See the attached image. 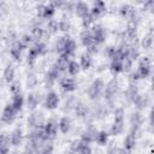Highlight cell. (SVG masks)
<instances>
[{"label":"cell","instance_id":"obj_1","mask_svg":"<svg viewBox=\"0 0 154 154\" xmlns=\"http://www.w3.org/2000/svg\"><path fill=\"white\" fill-rule=\"evenodd\" d=\"M47 51H48V48H47V46H46L45 42H41V41H40V42H35V43L30 47V49H29V52H28V55H26V61H28V64H29L30 66H34L36 59H37L38 57H41V55H45V54L47 53Z\"/></svg>","mask_w":154,"mask_h":154},{"label":"cell","instance_id":"obj_2","mask_svg":"<svg viewBox=\"0 0 154 154\" xmlns=\"http://www.w3.org/2000/svg\"><path fill=\"white\" fill-rule=\"evenodd\" d=\"M105 82L101 79V78H96L93 81V83L89 85V89H88V96L90 100H97L102 94H103V90H105Z\"/></svg>","mask_w":154,"mask_h":154},{"label":"cell","instance_id":"obj_3","mask_svg":"<svg viewBox=\"0 0 154 154\" xmlns=\"http://www.w3.org/2000/svg\"><path fill=\"white\" fill-rule=\"evenodd\" d=\"M118 93H119V83L114 77L106 84L105 90H103V97L107 102L111 103V102H113V100L116 99Z\"/></svg>","mask_w":154,"mask_h":154},{"label":"cell","instance_id":"obj_4","mask_svg":"<svg viewBox=\"0 0 154 154\" xmlns=\"http://www.w3.org/2000/svg\"><path fill=\"white\" fill-rule=\"evenodd\" d=\"M152 65H150V60L148 57H143L138 60V66H137V73L140 76V78H147L150 75L152 71Z\"/></svg>","mask_w":154,"mask_h":154},{"label":"cell","instance_id":"obj_5","mask_svg":"<svg viewBox=\"0 0 154 154\" xmlns=\"http://www.w3.org/2000/svg\"><path fill=\"white\" fill-rule=\"evenodd\" d=\"M46 124L45 122V118L42 116V113L40 112H32L29 118H28V126L31 128L32 130L34 129H40V128H43Z\"/></svg>","mask_w":154,"mask_h":154},{"label":"cell","instance_id":"obj_6","mask_svg":"<svg viewBox=\"0 0 154 154\" xmlns=\"http://www.w3.org/2000/svg\"><path fill=\"white\" fill-rule=\"evenodd\" d=\"M60 70L55 66V64H53L52 66H51V69L48 70V72L46 73V76H45V84H46V87H48V88H52V85L58 81V78L60 77Z\"/></svg>","mask_w":154,"mask_h":154},{"label":"cell","instance_id":"obj_7","mask_svg":"<svg viewBox=\"0 0 154 154\" xmlns=\"http://www.w3.org/2000/svg\"><path fill=\"white\" fill-rule=\"evenodd\" d=\"M16 116H17V111L13 108V106L11 103H7L4 109H2V114H1V122L4 124H12L16 119Z\"/></svg>","mask_w":154,"mask_h":154},{"label":"cell","instance_id":"obj_8","mask_svg":"<svg viewBox=\"0 0 154 154\" xmlns=\"http://www.w3.org/2000/svg\"><path fill=\"white\" fill-rule=\"evenodd\" d=\"M97 132H99V131L96 130V128H95L94 125H89V126H87V128L82 131V134H81V140H82L84 143L90 144V143L95 142Z\"/></svg>","mask_w":154,"mask_h":154},{"label":"cell","instance_id":"obj_9","mask_svg":"<svg viewBox=\"0 0 154 154\" xmlns=\"http://www.w3.org/2000/svg\"><path fill=\"white\" fill-rule=\"evenodd\" d=\"M58 129H59L58 123H57V122H54L53 119H51V120L46 122V124H45V126H43V131H45L46 137H47V140H48V141H52V140H54V138L57 137Z\"/></svg>","mask_w":154,"mask_h":154},{"label":"cell","instance_id":"obj_10","mask_svg":"<svg viewBox=\"0 0 154 154\" xmlns=\"http://www.w3.org/2000/svg\"><path fill=\"white\" fill-rule=\"evenodd\" d=\"M91 32H93V35H94L95 43H96L97 46L105 42L107 34H106L105 28H103L101 24H94V26L91 28Z\"/></svg>","mask_w":154,"mask_h":154},{"label":"cell","instance_id":"obj_11","mask_svg":"<svg viewBox=\"0 0 154 154\" xmlns=\"http://www.w3.org/2000/svg\"><path fill=\"white\" fill-rule=\"evenodd\" d=\"M25 49V47L22 45L19 40H16L12 42L11 48H10V55L14 61H19L22 58V52Z\"/></svg>","mask_w":154,"mask_h":154},{"label":"cell","instance_id":"obj_12","mask_svg":"<svg viewBox=\"0 0 154 154\" xmlns=\"http://www.w3.org/2000/svg\"><path fill=\"white\" fill-rule=\"evenodd\" d=\"M79 40H81V43L88 49L90 48L91 46L96 45L95 43V40H94V35L91 32V29H84L81 35H79Z\"/></svg>","mask_w":154,"mask_h":154},{"label":"cell","instance_id":"obj_13","mask_svg":"<svg viewBox=\"0 0 154 154\" xmlns=\"http://www.w3.org/2000/svg\"><path fill=\"white\" fill-rule=\"evenodd\" d=\"M124 35H125V40L128 42H130V43L135 42L136 38H137V23L129 20V24L125 29Z\"/></svg>","mask_w":154,"mask_h":154},{"label":"cell","instance_id":"obj_14","mask_svg":"<svg viewBox=\"0 0 154 154\" xmlns=\"http://www.w3.org/2000/svg\"><path fill=\"white\" fill-rule=\"evenodd\" d=\"M60 88L65 93H72L77 88V83L72 77H64L60 79Z\"/></svg>","mask_w":154,"mask_h":154},{"label":"cell","instance_id":"obj_15","mask_svg":"<svg viewBox=\"0 0 154 154\" xmlns=\"http://www.w3.org/2000/svg\"><path fill=\"white\" fill-rule=\"evenodd\" d=\"M59 106V96L55 91H49L45 99V107L47 109H55Z\"/></svg>","mask_w":154,"mask_h":154},{"label":"cell","instance_id":"obj_16","mask_svg":"<svg viewBox=\"0 0 154 154\" xmlns=\"http://www.w3.org/2000/svg\"><path fill=\"white\" fill-rule=\"evenodd\" d=\"M73 10H75V13L79 17V18H84L87 14L90 13V7L87 2L84 1H78L73 5Z\"/></svg>","mask_w":154,"mask_h":154},{"label":"cell","instance_id":"obj_17","mask_svg":"<svg viewBox=\"0 0 154 154\" xmlns=\"http://www.w3.org/2000/svg\"><path fill=\"white\" fill-rule=\"evenodd\" d=\"M10 141H11V146H13V147H19L22 144V142H23V130L19 126L12 130V132L10 135Z\"/></svg>","mask_w":154,"mask_h":154},{"label":"cell","instance_id":"obj_18","mask_svg":"<svg viewBox=\"0 0 154 154\" xmlns=\"http://www.w3.org/2000/svg\"><path fill=\"white\" fill-rule=\"evenodd\" d=\"M105 11H106V4L103 1H94L93 2V6L90 8V13L95 19L99 18Z\"/></svg>","mask_w":154,"mask_h":154},{"label":"cell","instance_id":"obj_19","mask_svg":"<svg viewBox=\"0 0 154 154\" xmlns=\"http://www.w3.org/2000/svg\"><path fill=\"white\" fill-rule=\"evenodd\" d=\"M70 57H67V55H65V54H60L59 57H58V59L55 60V66L60 70V72H65V71H67V69H69V65H70Z\"/></svg>","mask_w":154,"mask_h":154},{"label":"cell","instance_id":"obj_20","mask_svg":"<svg viewBox=\"0 0 154 154\" xmlns=\"http://www.w3.org/2000/svg\"><path fill=\"white\" fill-rule=\"evenodd\" d=\"M55 10L57 6L54 5V2H48V4H43V11H42V19H52L53 16L55 14Z\"/></svg>","mask_w":154,"mask_h":154},{"label":"cell","instance_id":"obj_21","mask_svg":"<svg viewBox=\"0 0 154 154\" xmlns=\"http://www.w3.org/2000/svg\"><path fill=\"white\" fill-rule=\"evenodd\" d=\"M91 64H93V57H91V54H89L88 52L82 53L81 57H79V65H81V69H82V70H88V69H90Z\"/></svg>","mask_w":154,"mask_h":154},{"label":"cell","instance_id":"obj_22","mask_svg":"<svg viewBox=\"0 0 154 154\" xmlns=\"http://www.w3.org/2000/svg\"><path fill=\"white\" fill-rule=\"evenodd\" d=\"M69 38L67 35H63V36H59L55 42H54V49L55 52L60 55V54H64V51H65V43H66V40Z\"/></svg>","mask_w":154,"mask_h":154},{"label":"cell","instance_id":"obj_23","mask_svg":"<svg viewBox=\"0 0 154 154\" xmlns=\"http://www.w3.org/2000/svg\"><path fill=\"white\" fill-rule=\"evenodd\" d=\"M109 70L113 76H117L123 72V60L122 59H113L109 64Z\"/></svg>","mask_w":154,"mask_h":154},{"label":"cell","instance_id":"obj_24","mask_svg":"<svg viewBox=\"0 0 154 154\" xmlns=\"http://www.w3.org/2000/svg\"><path fill=\"white\" fill-rule=\"evenodd\" d=\"M58 126H59V130L61 134H67L71 129V119L67 117V116H64L59 119V123H58Z\"/></svg>","mask_w":154,"mask_h":154},{"label":"cell","instance_id":"obj_25","mask_svg":"<svg viewBox=\"0 0 154 154\" xmlns=\"http://www.w3.org/2000/svg\"><path fill=\"white\" fill-rule=\"evenodd\" d=\"M76 49H77L76 41L72 40V38L69 36V38L66 40V43H65V51H64V54L67 55V57H72V55L76 53Z\"/></svg>","mask_w":154,"mask_h":154},{"label":"cell","instance_id":"obj_26","mask_svg":"<svg viewBox=\"0 0 154 154\" xmlns=\"http://www.w3.org/2000/svg\"><path fill=\"white\" fill-rule=\"evenodd\" d=\"M136 141H137V137L129 132V134L125 136V138H124V142H123L124 146H123V147H124L125 149L132 152V149H135V147H136Z\"/></svg>","mask_w":154,"mask_h":154},{"label":"cell","instance_id":"obj_27","mask_svg":"<svg viewBox=\"0 0 154 154\" xmlns=\"http://www.w3.org/2000/svg\"><path fill=\"white\" fill-rule=\"evenodd\" d=\"M10 135L7 136V134H2L1 135V141H0V154H8L10 153Z\"/></svg>","mask_w":154,"mask_h":154},{"label":"cell","instance_id":"obj_28","mask_svg":"<svg viewBox=\"0 0 154 154\" xmlns=\"http://www.w3.org/2000/svg\"><path fill=\"white\" fill-rule=\"evenodd\" d=\"M26 103H28V108L34 111L36 109V107L38 106L40 103V97L36 93H29L28 97H26Z\"/></svg>","mask_w":154,"mask_h":154},{"label":"cell","instance_id":"obj_29","mask_svg":"<svg viewBox=\"0 0 154 154\" xmlns=\"http://www.w3.org/2000/svg\"><path fill=\"white\" fill-rule=\"evenodd\" d=\"M11 105L13 106V108H14L17 112L22 111V108H23V105H24V97H23L22 93L12 95V101H11Z\"/></svg>","mask_w":154,"mask_h":154},{"label":"cell","instance_id":"obj_30","mask_svg":"<svg viewBox=\"0 0 154 154\" xmlns=\"http://www.w3.org/2000/svg\"><path fill=\"white\" fill-rule=\"evenodd\" d=\"M73 111H75V113H76V116H77L78 118H85V117L88 116V112H89L87 105L83 103V102H81V101H78V102L76 103Z\"/></svg>","mask_w":154,"mask_h":154},{"label":"cell","instance_id":"obj_31","mask_svg":"<svg viewBox=\"0 0 154 154\" xmlns=\"http://www.w3.org/2000/svg\"><path fill=\"white\" fill-rule=\"evenodd\" d=\"M123 131H124V122L113 120V123H112V125H111V129H109V134H111L112 136H118V135H120Z\"/></svg>","mask_w":154,"mask_h":154},{"label":"cell","instance_id":"obj_32","mask_svg":"<svg viewBox=\"0 0 154 154\" xmlns=\"http://www.w3.org/2000/svg\"><path fill=\"white\" fill-rule=\"evenodd\" d=\"M153 41H154V35H153L152 32H148V34H146V35L141 38L140 46H141V48H143V49H149V48L152 47V45H153Z\"/></svg>","mask_w":154,"mask_h":154},{"label":"cell","instance_id":"obj_33","mask_svg":"<svg viewBox=\"0 0 154 154\" xmlns=\"http://www.w3.org/2000/svg\"><path fill=\"white\" fill-rule=\"evenodd\" d=\"M4 79L8 84L14 82V67L12 65H7L5 67V70H4Z\"/></svg>","mask_w":154,"mask_h":154},{"label":"cell","instance_id":"obj_34","mask_svg":"<svg viewBox=\"0 0 154 154\" xmlns=\"http://www.w3.org/2000/svg\"><path fill=\"white\" fill-rule=\"evenodd\" d=\"M95 142L99 146H107L108 144V132L105 130H100L96 135V140Z\"/></svg>","mask_w":154,"mask_h":154},{"label":"cell","instance_id":"obj_35","mask_svg":"<svg viewBox=\"0 0 154 154\" xmlns=\"http://www.w3.org/2000/svg\"><path fill=\"white\" fill-rule=\"evenodd\" d=\"M129 52H130V58L132 60H137L140 57V46L137 43V41L132 42L129 45Z\"/></svg>","mask_w":154,"mask_h":154},{"label":"cell","instance_id":"obj_36","mask_svg":"<svg viewBox=\"0 0 154 154\" xmlns=\"http://www.w3.org/2000/svg\"><path fill=\"white\" fill-rule=\"evenodd\" d=\"M30 35H31V37H32V40H34L35 42H40L41 38H42L43 35H45V30H43L41 26H34Z\"/></svg>","mask_w":154,"mask_h":154},{"label":"cell","instance_id":"obj_37","mask_svg":"<svg viewBox=\"0 0 154 154\" xmlns=\"http://www.w3.org/2000/svg\"><path fill=\"white\" fill-rule=\"evenodd\" d=\"M132 103H134L138 109H142V108H144V107L147 106V103H148V99H147L146 96H143V95L138 94V95L134 99Z\"/></svg>","mask_w":154,"mask_h":154},{"label":"cell","instance_id":"obj_38","mask_svg":"<svg viewBox=\"0 0 154 154\" xmlns=\"http://www.w3.org/2000/svg\"><path fill=\"white\" fill-rule=\"evenodd\" d=\"M142 122H143V118H142V116H141L140 112H135V113L131 114V117H130V124H131V126L141 128Z\"/></svg>","mask_w":154,"mask_h":154},{"label":"cell","instance_id":"obj_39","mask_svg":"<svg viewBox=\"0 0 154 154\" xmlns=\"http://www.w3.org/2000/svg\"><path fill=\"white\" fill-rule=\"evenodd\" d=\"M81 70H82V69H81L79 63H77V61H75V60H71V61H70V65H69V69H67V72H69L70 76H76V75H78V72H79Z\"/></svg>","mask_w":154,"mask_h":154},{"label":"cell","instance_id":"obj_40","mask_svg":"<svg viewBox=\"0 0 154 154\" xmlns=\"http://www.w3.org/2000/svg\"><path fill=\"white\" fill-rule=\"evenodd\" d=\"M140 93H138V89H137V87L134 84V83H131L130 85H129V88H128V91H126V95H128V99L132 102L134 101V99Z\"/></svg>","mask_w":154,"mask_h":154},{"label":"cell","instance_id":"obj_41","mask_svg":"<svg viewBox=\"0 0 154 154\" xmlns=\"http://www.w3.org/2000/svg\"><path fill=\"white\" fill-rule=\"evenodd\" d=\"M93 111H94V116H95L96 118H103V117L108 113V111L106 109V107H105L103 105H100V103H99L97 106H95Z\"/></svg>","mask_w":154,"mask_h":154},{"label":"cell","instance_id":"obj_42","mask_svg":"<svg viewBox=\"0 0 154 154\" xmlns=\"http://www.w3.org/2000/svg\"><path fill=\"white\" fill-rule=\"evenodd\" d=\"M94 22H95V18L91 16V13H89L84 18H82V25H83L84 29H89L90 26L93 28L94 26Z\"/></svg>","mask_w":154,"mask_h":154},{"label":"cell","instance_id":"obj_43","mask_svg":"<svg viewBox=\"0 0 154 154\" xmlns=\"http://www.w3.org/2000/svg\"><path fill=\"white\" fill-rule=\"evenodd\" d=\"M83 144H84V142H83L81 138H75V140H72L71 143H70V150H72V152H75V153H78Z\"/></svg>","mask_w":154,"mask_h":154},{"label":"cell","instance_id":"obj_44","mask_svg":"<svg viewBox=\"0 0 154 154\" xmlns=\"http://www.w3.org/2000/svg\"><path fill=\"white\" fill-rule=\"evenodd\" d=\"M71 28V23L67 18H63L59 20V31H63V32H67Z\"/></svg>","mask_w":154,"mask_h":154},{"label":"cell","instance_id":"obj_45","mask_svg":"<svg viewBox=\"0 0 154 154\" xmlns=\"http://www.w3.org/2000/svg\"><path fill=\"white\" fill-rule=\"evenodd\" d=\"M47 29L51 34H55L59 31V22L55 20V19H51L48 20V24H47Z\"/></svg>","mask_w":154,"mask_h":154},{"label":"cell","instance_id":"obj_46","mask_svg":"<svg viewBox=\"0 0 154 154\" xmlns=\"http://www.w3.org/2000/svg\"><path fill=\"white\" fill-rule=\"evenodd\" d=\"M37 84V77L34 72H30L26 76V87L28 88H35Z\"/></svg>","mask_w":154,"mask_h":154},{"label":"cell","instance_id":"obj_47","mask_svg":"<svg viewBox=\"0 0 154 154\" xmlns=\"http://www.w3.org/2000/svg\"><path fill=\"white\" fill-rule=\"evenodd\" d=\"M53 152H54L53 144H52V143H46L43 147H41V148L36 152V154H53Z\"/></svg>","mask_w":154,"mask_h":154},{"label":"cell","instance_id":"obj_48","mask_svg":"<svg viewBox=\"0 0 154 154\" xmlns=\"http://www.w3.org/2000/svg\"><path fill=\"white\" fill-rule=\"evenodd\" d=\"M10 91H11L12 95L22 93V91H20V82H19V81H14V82H12V83L10 84Z\"/></svg>","mask_w":154,"mask_h":154},{"label":"cell","instance_id":"obj_49","mask_svg":"<svg viewBox=\"0 0 154 154\" xmlns=\"http://www.w3.org/2000/svg\"><path fill=\"white\" fill-rule=\"evenodd\" d=\"M132 63L134 60L129 57V58H125L123 60V72H130L131 71V67H132Z\"/></svg>","mask_w":154,"mask_h":154},{"label":"cell","instance_id":"obj_50","mask_svg":"<svg viewBox=\"0 0 154 154\" xmlns=\"http://www.w3.org/2000/svg\"><path fill=\"white\" fill-rule=\"evenodd\" d=\"M19 41L22 42V45L26 48L34 40H32V37H31V35H29V34H24V35H22V37L19 38Z\"/></svg>","mask_w":154,"mask_h":154},{"label":"cell","instance_id":"obj_51","mask_svg":"<svg viewBox=\"0 0 154 154\" xmlns=\"http://www.w3.org/2000/svg\"><path fill=\"white\" fill-rule=\"evenodd\" d=\"M116 52H117V48H116V47H113V46H108V47H106V48H105V55H106L107 58H109L111 60L114 58Z\"/></svg>","mask_w":154,"mask_h":154},{"label":"cell","instance_id":"obj_52","mask_svg":"<svg viewBox=\"0 0 154 154\" xmlns=\"http://www.w3.org/2000/svg\"><path fill=\"white\" fill-rule=\"evenodd\" d=\"M76 103H77V102H76L75 97H73V96H70V97H69V100H66V101H65V105H64L65 107H64V109H65V111H66V108H67V111L73 109V108H75V106H76Z\"/></svg>","mask_w":154,"mask_h":154},{"label":"cell","instance_id":"obj_53","mask_svg":"<svg viewBox=\"0 0 154 154\" xmlns=\"http://www.w3.org/2000/svg\"><path fill=\"white\" fill-rule=\"evenodd\" d=\"M118 148H117V146H116V143L114 142H109L108 144H107V153L108 154H118Z\"/></svg>","mask_w":154,"mask_h":154},{"label":"cell","instance_id":"obj_54","mask_svg":"<svg viewBox=\"0 0 154 154\" xmlns=\"http://www.w3.org/2000/svg\"><path fill=\"white\" fill-rule=\"evenodd\" d=\"M78 154H93V149H91V147H90L89 144L84 143V144L82 146V148L79 149Z\"/></svg>","mask_w":154,"mask_h":154},{"label":"cell","instance_id":"obj_55","mask_svg":"<svg viewBox=\"0 0 154 154\" xmlns=\"http://www.w3.org/2000/svg\"><path fill=\"white\" fill-rule=\"evenodd\" d=\"M143 10L149 11V12H154V1L149 0V1L143 2Z\"/></svg>","mask_w":154,"mask_h":154},{"label":"cell","instance_id":"obj_56","mask_svg":"<svg viewBox=\"0 0 154 154\" xmlns=\"http://www.w3.org/2000/svg\"><path fill=\"white\" fill-rule=\"evenodd\" d=\"M42 10H43V4H40L36 6V13L38 18H42Z\"/></svg>","mask_w":154,"mask_h":154},{"label":"cell","instance_id":"obj_57","mask_svg":"<svg viewBox=\"0 0 154 154\" xmlns=\"http://www.w3.org/2000/svg\"><path fill=\"white\" fill-rule=\"evenodd\" d=\"M87 52H88L89 54H95V53H97V52H99L97 45H94V46H91L90 48H88V49H87Z\"/></svg>","mask_w":154,"mask_h":154},{"label":"cell","instance_id":"obj_58","mask_svg":"<svg viewBox=\"0 0 154 154\" xmlns=\"http://www.w3.org/2000/svg\"><path fill=\"white\" fill-rule=\"evenodd\" d=\"M149 122H150V125L154 126V106L152 107L150 113H149Z\"/></svg>","mask_w":154,"mask_h":154},{"label":"cell","instance_id":"obj_59","mask_svg":"<svg viewBox=\"0 0 154 154\" xmlns=\"http://www.w3.org/2000/svg\"><path fill=\"white\" fill-rule=\"evenodd\" d=\"M118 154H131V152H130V150H128V149H125L124 147H122V148H119Z\"/></svg>","mask_w":154,"mask_h":154},{"label":"cell","instance_id":"obj_60","mask_svg":"<svg viewBox=\"0 0 154 154\" xmlns=\"http://www.w3.org/2000/svg\"><path fill=\"white\" fill-rule=\"evenodd\" d=\"M137 79H140V76H138L137 71L136 72H132L131 73V81H137Z\"/></svg>","mask_w":154,"mask_h":154},{"label":"cell","instance_id":"obj_61","mask_svg":"<svg viewBox=\"0 0 154 154\" xmlns=\"http://www.w3.org/2000/svg\"><path fill=\"white\" fill-rule=\"evenodd\" d=\"M34 153H35L34 150H31L30 148H28V147H26V148H25V150H24V152H22L20 154H34Z\"/></svg>","mask_w":154,"mask_h":154},{"label":"cell","instance_id":"obj_62","mask_svg":"<svg viewBox=\"0 0 154 154\" xmlns=\"http://www.w3.org/2000/svg\"><path fill=\"white\" fill-rule=\"evenodd\" d=\"M150 89H152V91H154V76L152 77V82H150Z\"/></svg>","mask_w":154,"mask_h":154},{"label":"cell","instance_id":"obj_63","mask_svg":"<svg viewBox=\"0 0 154 154\" xmlns=\"http://www.w3.org/2000/svg\"><path fill=\"white\" fill-rule=\"evenodd\" d=\"M65 154H77V153H75L72 150H69V152H65Z\"/></svg>","mask_w":154,"mask_h":154}]
</instances>
